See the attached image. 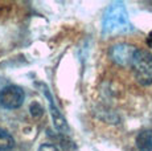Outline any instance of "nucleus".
I'll return each instance as SVG.
<instances>
[{
	"mask_svg": "<svg viewBox=\"0 0 152 151\" xmlns=\"http://www.w3.org/2000/svg\"><path fill=\"white\" fill-rule=\"evenodd\" d=\"M24 90L20 86L10 85L0 92V105L5 109H17L24 102Z\"/></svg>",
	"mask_w": 152,
	"mask_h": 151,
	"instance_id": "3",
	"label": "nucleus"
},
{
	"mask_svg": "<svg viewBox=\"0 0 152 151\" xmlns=\"http://www.w3.org/2000/svg\"><path fill=\"white\" fill-rule=\"evenodd\" d=\"M13 144H15V141L10 133L0 129V151L10 150L11 147H13Z\"/></svg>",
	"mask_w": 152,
	"mask_h": 151,
	"instance_id": "6",
	"label": "nucleus"
},
{
	"mask_svg": "<svg viewBox=\"0 0 152 151\" xmlns=\"http://www.w3.org/2000/svg\"><path fill=\"white\" fill-rule=\"evenodd\" d=\"M134 74L140 85H152V53L144 49H136L131 60Z\"/></svg>",
	"mask_w": 152,
	"mask_h": 151,
	"instance_id": "2",
	"label": "nucleus"
},
{
	"mask_svg": "<svg viewBox=\"0 0 152 151\" xmlns=\"http://www.w3.org/2000/svg\"><path fill=\"white\" fill-rule=\"evenodd\" d=\"M134 27L130 21L127 10L122 3H113L107 8L103 19V32L107 34L128 33L132 32Z\"/></svg>",
	"mask_w": 152,
	"mask_h": 151,
	"instance_id": "1",
	"label": "nucleus"
},
{
	"mask_svg": "<svg viewBox=\"0 0 152 151\" xmlns=\"http://www.w3.org/2000/svg\"><path fill=\"white\" fill-rule=\"evenodd\" d=\"M136 147L139 151H152V130H143L136 136Z\"/></svg>",
	"mask_w": 152,
	"mask_h": 151,
	"instance_id": "5",
	"label": "nucleus"
},
{
	"mask_svg": "<svg viewBox=\"0 0 152 151\" xmlns=\"http://www.w3.org/2000/svg\"><path fill=\"white\" fill-rule=\"evenodd\" d=\"M4 151H10V150H4Z\"/></svg>",
	"mask_w": 152,
	"mask_h": 151,
	"instance_id": "9",
	"label": "nucleus"
},
{
	"mask_svg": "<svg viewBox=\"0 0 152 151\" xmlns=\"http://www.w3.org/2000/svg\"><path fill=\"white\" fill-rule=\"evenodd\" d=\"M39 151H60L54 144H50V143H44L39 147Z\"/></svg>",
	"mask_w": 152,
	"mask_h": 151,
	"instance_id": "7",
	"label": "nucleus"
},
{
	"mask_svg": "<svg viewBox=\"0 0 152 151\" xmlns=\"http://www.w3.org/2000/svg\"><path fill=\"white\" fill-rule=\"evenodd\" d=\"M145 43H147V45H148V48H151L152 49V31L148 33V36H147V40H145Z\"/></svg>",
	"mask_w": 152,
	"mask_h": 151,
	"instance_id": "8",
	"label": "nucleus"
},
{
	"mask_svg": "<svg viewBox=\"0 0 152 151\" xmlns=\"http://www.w3.org/2000/svg\"><path fill=\"white\" fill-rule=\"evenodd\" d=\"M136 46L131 44H126V43H121V44H115L111 48L110 54L114 62H116L118 65L126 66L128 64H131L132 56L136 51Z\"/></svg>",
	"mask_w": 152,
	"mask_h": 151,
	"instance_id": "4",
	"label": "nucleus"
}]
</instances>
